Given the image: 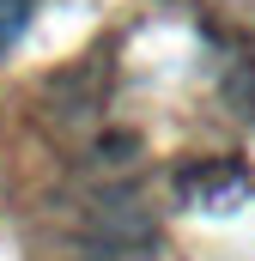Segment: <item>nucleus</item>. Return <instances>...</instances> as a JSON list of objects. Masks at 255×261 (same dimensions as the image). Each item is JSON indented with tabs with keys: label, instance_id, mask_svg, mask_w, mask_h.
<instances>
[{
	"label": "nucleus",
	"instance_id": "obj_1",
	"mask_svg": "<svg viewBox=\"0 0 255 261\" xmlns=\"http://www.w3.org/2000/svg\"><path fill=\"white\" fill-rule=\"evenodd\" d=\"M24 6H31V0H0V49L18 37V24H24Z\"/></svg>",
	"mask_w": 255,
	"mask_h": 261
}]
</instances>
